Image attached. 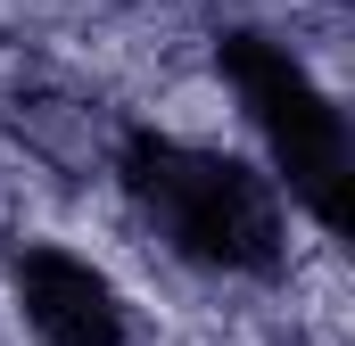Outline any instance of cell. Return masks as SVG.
<instances>
[{
	"mask_svg": "<svg viewBox=\"0 0 355 346\" xmlns=\"http://www.w3.org/2000/svg\"><path fill=\"white\" fill-rule=\"evenodd\" d=\"M116 181L157 223V239L198 272L272 280L281 256H289V223H281L272 181L257 165H240V157H223V149H207V140L132 124L116 140Z\"/></svg>",
	"mask_w": 355,
	"mask_h": 346,
	"instance_id": "6da1fadb",
	"label": "cell"
},
{
	"mask_svg": "<svg viewBox=\"0 0 355 346\" xmlns=\"http://www.w3.org/2000/svg\"><path fill=\"white\" fill-rule=\"evenodd\" d=\"M215 66H223V83L240 99V116L257 124L272 173L289 181V198L322 231H347V181H355L347 173V116H339L331 91L314 83V66L289 42L257 33V25H232L215 42Z\"/></svg>",
	"mask_w": 355,
	"mask_h": 346,
	"instance_id": "7a4b0ae2",
	"label": "cell"
},
{
	"mask_svg": "<svg viewBox=\"0 0 355 346\" xmlns=\"http://www.w3.org/2000/svg\"><path fill=\"white\" fill-rule=\"evenodd\" d=\"M8 289H17V313L42 346H132L124 289L58 239H25L8 256Z\"/></svg>",
	"mask_w": 355,
	"mask_h": 346,
	"instance_id": "3957f363",
	"label": "cell"
}]
</instances>
